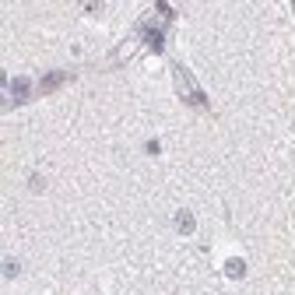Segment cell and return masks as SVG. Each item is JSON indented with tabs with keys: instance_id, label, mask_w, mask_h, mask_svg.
<instances>
[{
	"instance_id": "ba28073f",
	"label": "cell",
	"mask_w": 295,
	"mask_h": 295,
	"mask_svg": "<svg viewBox=\"0 0 295 295\" xmlns=\"http://www.w3.org/2000/svg\"><path fill=\"white\" fill-rule=\"evenodd\" d=\"M21 274V263L18 260H4V278H18Z\"/></svg>"
},
{
	"instance_id": "6da1fadb",
	"label": "cell",
	"mask_w": 295,
	"mask_h": 295,
	"mask_svg": "<svg viewBox=\"0 0 295 295\" xmlns=\"http://www.w3.org/2000/svg\"><path fill=\"white\" fill-rule=\"evenodd\" d=\"M172 74H176V88H180V95L190 102V106H200V109H208V95L200 92V88L194 84V78H190V70H183L180 64L172 67Z\"/></svg>"
},
{
	"instance_id": "8992f818",
	"label": "cell",
	"mask_w": 295,
	"mask_h": 295,
	"mask_svg": "<svg viewBox=\"0 0 295 295\" xmlns=\"http://www.w3.org/2000/svg\"><path fill=\"white\" fill-rule=\"evenodd\" d=\"M243 274H246V260H239V257L225 260V278H243Z\"/></svg>"
},
{
	"instance_id": "7a4b0ae2",
	"label": "cell",
	"mask_w": 295,
	"mask_h": 295,
	"mask_svg": "<svg viewBox=\"0 0 295 295\" xmlns=\"http://www.w3.org/2000/svg\"><path fill=\"white\" fill-rule=\"evenodd\" d=\"M141 39L148 42V49H155V53H162V49H165V32H162V28L141 25Z\"/></svg>"
},
{
	"instance_id": "5b68a950",
	"label": "cell",
	"mask_w": 295,
	"mask_h": 295,
	"mask_svg": "<svg viewBox=\"0 0 295 295\" xmlns=\"http://www.w3.org/2000/svg\"><path fill=\"white\" fill-rule=\"evenodd\" d=\"M176 229H180L183 235H194V229H197L194 211H176Z\"/></svg>"
},
{
	"instance_id": "277c9868",
	"label": "cell",
	"mask_w": 295,
	"mask_h": 295,
	"mask_svg": "<svg viewBox=\"0 0 295 295\" xmlns=\"http://www.w3.org/2000/svg\"><path fill=\"white\" fill-rule=\"evenodd\" d=\"M11 98L18 102V106H21V102H28V98H32V81H28V78L11 81Z\"/></svg>"
},
{
	"instance_id": "9c48e42d",
	"label": "cell",
	"mask_w": 295,
	"mask_h": 295,
	"mask_svg": "<svg viewBox=\"0 0 295 295\" xmlns=\"http://www.w3.org/2000/svg\"><path fill=\"white\" fill-rule=\"evenodd\" d=\"M144 151H148V155H162V144H158V141H148Z\"/></svg>"
},
{
	"instance_id": "52a82bcc",
	"label": "cell",
	"mask_w": 295,
	"mask_h": 295,
	"mask_svg": "<svg viewBox=\"0 0 295 295\" xmlns=\"http://www.w3.org/2000/svg\"><path fill=\"white\" fill-rule=\"evenodd\" d=\"M28 190H32V194H42V190H46V180H42V172H32V176H28Z\"/></svg>"
},
{
	"instance_id": "3957f363",
	"label": "cell",
	"mask_w": 295,
	"mask_h": 295,
	"mask_svg": "<svg viewBox=\"0 0 295 295\" xmlns=\"http://www.w3.org/2000/svg\"><path fill=\"white\" fill-rule=\"evenodd\" d=\"M70 78H74V74H67V70H53V74H46V78L39 81V92H42V95H46V92H56V88L67 84Z\"/></svg>"
}]
</instances>
